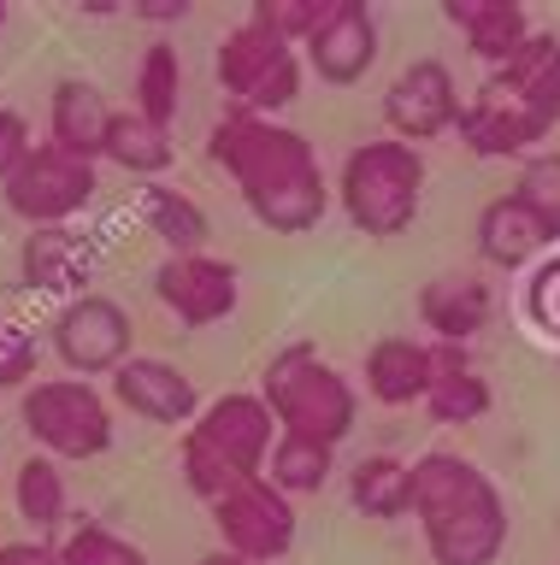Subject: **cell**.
<instances>
[{
    "label": "cell",
    "instance_id": "obj_31",
    "mask_svg": "<svg viewBox=\"0 0 560 565\" xmlns=\"http://www.w3.org/2000/svg\"><path fill=\"white\" fill-rule=\"evenodd\" d=\"M65 565H148V554L125 536H113L107 524H77L72 542L60 547Z\"/></svg>",
    "mask_w": 560,
    "mask_h": 565
},
{
    "label": "cell",
    "instance_id": "obj_12",
    "mask_svg": "<svg viewBox=\"0 0 560 565\" xmlns=\"http://www.w3.org/2000/svg\"><path fill=\"white\" fill-rule=\"evenodd\" d=\"M154 295L160 307L189 330H207V324H224L242 300V282H236V265L231 259H213V254H166V265L154 271Z\"/></svg>",
    "mask_w": 560,
    "mask_h": 565
},
{
    "label": "cell",
    "instance_id": "obj_39",
    "mask_svg": "<svg viewBox=\"0 0 560 565\" xmlns=\"http://www.w3.org/2000/svg\"><path fill=\"white\" fill-rule=\"evenodd\" d=\"M201 565H254V559H236V554H207Z\"/></svg>",
    "mask_w": 560,
    "mask_h": 565
},
{
    "label": "cell",
    "instance_id": "obj_15",
    "mask_svg": "<svg viewBox=\"0 0 560 565\" xmlns=\"http://www.w3.org/2000/svg\"><path fill=\"white\" fill-rule=\"evenodd\" d=\"M461 141H466V153H478V159H514V153H531L542 136H549V124H542L537 113H525L519 100H507L501 88H478L466 106H461Z\"/></svg>",
    "mask_w": 560,
    "mask_h": 565
},
{
    "label": "cell",
    "instance_id": "obj_35",
    "mask_svg": "<svg viewBox=\"0 0 560 565\" xmlns=\"http://www.w3.org/2000/svg\"><path fill=\"white\" fill-rule=\"evenodd\" d=\"M30 371H36V335L0 318V388H24Z\"/></svg>",
    "mask_w": 560,
    "mask_h": 565
},
{
    "label": "cell",
    "instance_id": "obj_36",
    "mask_svg": "<svg viewBox=\"0 0 560 565\" xmlns=\"http://www.w3.org/2000/svg\"><path fill=\"white\" fill-rule=\"evenodd\" d=\"M30 153H36V141H30V124H24V113L0 106V183H12V171H19Z\"/></svg>",
    "mask_w": 560,
    "mask_h": 565
},
{
    "label": "cell",
    "instance_id": "obj_29",
    "mask_svg": "<svg viewBox=\"0 0 560 565\" xmlns=\"http://www.w3.org/2000/svg\"><path fill=\"white\" fill-rule=\"evenodd\" d=\"M12 501H19L24 524L54 530L65 519V507H72V494H65V471L47 454H30L19 466V477H12Z\"/></svg>",
    "mask_w": 560,
    "mask_h": 565
},
{
    "label": "cell",
    "instance_id": "obj_33",
    "mask_svg": "<svg viewBox=\"0 0 560 565\" xmlns=\"http://www.w3.org/2000/svg\"><path fill=\"white\" fill-rule=\"evenodd\" d=\"M319 18H325V0H260V7L249 12V24L260 30H272L277 42H313V30H319Z\"/></svg>",
    "mask_w": 560,
    "mask_h": 565
},
{
    "label": "cell",
    "instance_id": "obj_13",
    "mask_svg": "<svg viewBox=\"0 0 560 565\" xmlns=\"http://www.w3.org/2000/svg\"><path fill=\"white\" fill-rule=\"evenodd\" d=\"M378 47L383 42H378L372 7H360V0H325V18L307 42V65L319 71V83L348 88L378 65Z\"/></svg>",
    "mask_w": 560,
    "mask_h": 565
},
{
    "label": "cell",
    "instance_id": "obj_23",
    "mask_svg": "<svg viewBox=\"0 0 560 565\" xmlns=\"http://www.w3.org/2000/svg\"><path fill=\"white\" fill-rule=\"evenodd\" d=\"M242 201H249V212L272 230V236H307V230H319L325 206H330V183H325V171L313 166V171L277 177V183L242 194Z\"/></svg>",
    "mask_w": 560,
    "mask_h": 565
},
{
    "label": "cell",
    "instance_id": "obj_1",
    "mask_svg": "<svg viewBox=\"0 0 560 565\" xmlns=\"http://www.w3.org/2000/svg\"><path fill=\"white\" fill-rule=\"evenodd\" d=\"M413 519L436 565H496L507 547V501L461 454L413 459Z\"/></svg>",
    "mask_w": 560,
    "mask_h": 565
},
{
    "label": "cell",
    "instance_id": "obj_10",
    "mask_svg": "<svg viewBox=\"0 0 560 565\" xmlns=\"http://www.w3.org/2000/svg\"><path fill=\"white\" fill-rule=\"evenodd\" d=\"M130 342H136V324L113 295H72L54 318V353L77 377H95V371L113 377L130 360Z\"/></svg>",
    "mask_w": 560,
    "mask_h": 565
},
{
    "label": "cell",
    "instance_id": "obj_3",
    "mask_svg": "<svg viewBox=\"0 0 560 565\" xmlns=\"http://www.w3.org/2000/svg\"><path fill=\"white\" fill-rule=\"evenodd\" d=\"M260 401L272 406L277 430L330 441V448H337L360 418L355 383H348L313 342H289V348L272 353L266 371H260Z\"/></svg>",
    "mask_w": 560,
    "mask_h": 565
},
{
    "label": "cell",
    "instance_id": "obj_17",
    "mask_svg": "<svg viewBox=\"0 0 560 565\" xmlns=\"http://www.w3.org/2000/svg\"><path fill=\"white\" fill-rule=\"evenodd\" d=\"M89 271H95V242L72 224L30 230L24 247H19V277H24V289H36V295H60V289L83 295Z\"/></svg>",
    "mask_w": 560,
    "mask_h": 565
},
{
    "label": "cell",
    "instance_id": "obj_20",
    "mask_svg": "<svg viewBox=\"0 0 560 565\" xmlns=\"http://www.w3.org/2000/svg\"><path fill=\"white\" fill-rule=\"evenodd\" d=\"M549 247H554V236L542 230V218L519 201V194H496V201L478 212V254L489 265H501V271H525V265H537Z\"/></svg>",
    "mask_w": 560,
    "mask_h": 565
},
{
    "label": "cell",
    "instance_id": "obj_6",
    "mask_svg": "<svg viewBox=\"0 0 560 565\" xmlns=\"http://www.w3.org/2000/svg\"><path fill=\"white\" fill-rule=\"evenodd\" d=\"M207 159L231 177L242 194L277 183V177H295V171H313L319 166V153H313V141L302 130H284V124L260 118V113H231L213 124V136H207Z\"/></svg>",
    "mask_w": 560,
    "mask_h": 565
},
{
    "label": "cell",
    "instance_id": "obj_9",
    "mask_svg": "<svg viewBox=\"0 0 560 565\" xmlns=\"http://www.w3.org/2000/svg\"><path fill=\"white\" fill-rule=\"evenodd\" d=\"M213 524L224 536V554L254 559V565L284 559L295 547V501L272 477H254V483H242L224 501H213Z\"/></svg>",
    "mask_w": 560,
    "mask_h": 565
},
{
    "label": "cell",
    "instance_id": "obj_11",
    "mask_svg": "<svg viewBox=\"0 0 560 565\" xmlns=\"http://www.w3.org/2000/svg\"><path fill=\"white\" fill-rule=\"evenodd\" d=\"M461 88H454V71L443 60H413L401 77L383 88V124H390L395 141H436L461 124Z\"/></svg>",
    "mask_w": 560,
    "mask_h": 565
},
{
    "label": "cell",
    "instance_id": "obj_4",
    "mask_svg": "<svg viewBox=\"0 0 560 565\" xmlns=\"http://www.w3.org/2000/svg\"><path fill=\"white\" fill-rule=\"evenodd\" d=\"M337 201H342L348 224H355L360 236L390 242L401 230H413L419 206H425V159H419V148H408V141H395V136L360 141V148L342 159Z\"/></svg>",
    "mask_w": 560,
    "mask_h": 565
},
{
    "label": "cell",
    "instance_id": "obj_5",
    "mask_svg": "<svg viewBox=\"0 0 560 565\" xmlns=\"http://www.w3.org/2000/svg\"><path fill=\"white\" fill-rule=\"evenodd\" d=\"M30 441L47 459H95L113 448V406L89 377H42L19 406Z\"/></svg>",
    "mask_w": 560,
    "mask_h": 565
},
{
    "label": "cell",
    "instance_id": "obj_38",
    "mask_svg": "<svg viewBox=\"0 0 560 565\" xmlns=\"http://www.w3.org/2000/svg\"><path fill=\"white\" fill-rule=\"evenodd\" d=\"M130 18H142V24H183L189 7H183V0H136Z\"/></svg>",
    "mask_w": 560,
    "mask_h": 565
},
{
    "label": "cell",
    "instance_id": "obj_2",
    "mask_svg": "<svg viewBox=\"0 0 560 565\" xmlns=\"http://www.w3.org/2000/svg\"><path fill=\"white\" fill-rule=\"evenodd\" d=\"M277 436H284V430H277L272 406L260 395H242V388H236V395L207 401L201 418L183 430V454H178L183 483L196 489L207 507L224 501L231 489L266 477V459L277 448Z\"/></svg>",
    "mask_w": 560,
    "mask_h": 565
},
{
    "label": "cell",
    "instance_id": "obj_22",
    "mask_svg": "<svg viewBox=\"0 0 560 565\" xmlns=\"http://www.w3.org/2000/svg\"><path fill=\"white\" fill-rule=\"evenodd\" d=\"M436 383L431 365V342H413V335H383L366 353V395L378 406H413L425 401Z\"/></svg>",
    "mask_w": 560,
    "mask_h": 565
},
{
    "label": "cell",
    "instance_id": "obj_24",
    "mask_svg": "<svg viewBox=\"0 0 560 565\" xmlns=\"http://www.w3.org/2000/svg\"><path fill=\"white\" fill-rule=\"evenodd\" d=\"M142 224L166 242V254H207V230H213L196 194H183L171 183L142 189Z\"/></svg>",
    "mask_w": 560,
    "mask_h": 565
},
{
    "label": "cell",
    "instance_id": "obj_18",
    "mask_svg": "<svg viewBox=\"0 0 560 565\" xmlns=\"http://www.w3.org/2000/svg\"><path fill=\"white\" fill-rule=\"evenodd\" d=\"M496 312V295H489L484 277H466V271H443L419 289V324H431L436 342H461L472 348V335L489 324Z\"/></svg>",
    "mask_w": 560,
    "mask_h": 565
},
{
    "label": "cell",
    "instance_id": "obj_27",
    "mask_svg": "<svg viewBox=\"0 0 560 565\" xmlns=\"http://www.w3.org/2000/svg\"><path fill=\"white\" fill-rule=\"evenodd\" d=\"M101 159L118 166V171H130V177H160V171H171V130L148 124L142 113H118Z\"/></svg>",
    "mask_w": 560,
    "mask_h": 565
},
{
    "label": "cell",
    "instance_id": "obj_7",
    "mask_svg": "<svg viewBox=\"0 0 560 565\" xmlns=\"http://www.w3.org/2000/svg\"><path fill=\"white\" fill-rule=\"evenodd\" d=\"M213 71H219L224 95H236L242 113H260V118H272L277 106H289L302 95V60H295V47L277 42L260 24H236L224 35Z\"/></svg>",
    "mask_w": 560,
    "mask_h": 565
},
{
    "label": "cell",
    "instance_id": "obj_34",
    "mask_svg": "<svg viewBox=\"0 0 560 565\" xmlns=\"http://www.w3.org/2000/svg\"><path fill=\"white\" fill-rule=\"evenodd\" d=\"M525 318L549 335V342H560V254L542 259L531 282H525Z\"/></svg>",
    "mask_w": 560,
    "mask_h": 565
},
{
    "label": "cell",
    "instance_id": "obj_37",
    "mask_svg": "<svg viewBox=\"0 0 560 565\" xmlns=\"http://www.w3.org/2000/svg\"><path fill=\"white\" fill-rule=\"evenodd\" d=\"M0 565H65L47 542H0Z\"/></svg>",
    "mask_w": 560,
    "mask_h": 565
},
{
    "label": "cell",
    "instance_id": "obj_8",
    "mask_svg": "<svg viewBox=\"0 0 560 565\" xmlns=\"http://www.w3.org/2000/svg\"><path fill=\"white\" fill-rule=\"evenodd\" d=\"M0 194H7L12 218H24L30 230H54V224H72L95 201V166L47 141L12 171V183H0Z\"/></svg>",
    "mask_w": 560,
    "mask_h": 565
},
{
    "label": "cell",
    "instance_id": "obj_40",
    "mask_svg": "<svg viewBox=\"0 0 560 565\" xmlns=\"http://www.w3.org/2000/svg\"><path fill=\"white\" fill-rule=\"evenodd\" d=\"M0 30H7V0H0Z\"/></svg>",
    "mask_w": 560,
    "mask_h": 565
},
{
    "label": "cell",
    "instance_id": "obj_14",
    "mask_svg": "<svg viewBox=\"0 0 560 565\" xmlns=\"http://www.w3.org/2000/svg\"><path fill=\"white\" fill-rule=\"evenodd\" d=\"M113 401L125 406L130 418H148V424H183L189 430V424L201 418L196 383H189L171 360H154V353H130V360L113 371Z\"/></svg>",
    "mask_w": 560,
    "mask_h": 565
},
{
    "label": "cell",
    "instance_id": "obj_21",
    "mask_svg": "<svg viewBox=\"0 0 560 565\" xmlns=\"http://www.w3.org/2000/svg\"><path fill=\"white\" fill-rule=\"evenodd\" d=\"M443 18L461 30L466 53H478L489 71L514 60L525 47V35H531V12H525L519 0H448Z\"/></svg>",
    "mask_w": 560,
    "mask_h": 565
},
{
    "label": "cell",
    "instance_id": "obj_25",
    "mask_svg": "<svg viewBox=\"0 0 560 565\" xmlns=\"http://www.w3.org/2000/svg\"><path fill=\"white\" fill-rule=\"evenodd\" d=\"M348 501H355V512H366V519H401V512H413V466L395 454L360 459V466L348 471Z\"/></svg>",
    "mask_w": 560,
    "mask_h": 565
},
{
    "label": "cell",
    "instance_id": "obj_16",
    "mask_svg": "<svg viewBox=\"0 0 560 565\" xmlns=\"http://www.w3.org/2000/svg\"><path fill=\"white\" fill-rule=\"evenodd\" d=\"M484 83L501 88L507 100H519L525 113H537L554 130V124H560V35L531 30V35H525V47L507 65L489 71Z\"/></svg>",
    "mask_w": 560,
    "mask_h": 565
},
{
    "label": "cell",
    "instance_id": "obj_28",
    "mask_svg": "<svg viewBox=\"0 0 560 565\" xmlns=\"http://www.w3.org/2000/svg\"><path fill=\"white\" fill-rule=\"evenodd\" d=\"M330 466H337V448H330V441L284 430V436H277V448H272V459H266V477L295 501V494H319L330 483Z\"/></svg>",
    "mask_w": 560,
    "mask_h": 565
},
{
    "label": "cell",
    "instance_id": "obj_30",
    "mask_svg": "<svg viewBox=\"0 0 560 565\" xmlns=\"http://www.w3.org/2000/svg\"><path fill=\"white\" fill-rule=\"evenodd\" d=\"M489 383L478 377V371H443V377L431 383V395H425V413L436 418V424H478L484 413H489Z\"/></svg>",
    "mask_w": 560,
    "mask_h": 565
},
{
    "label": "cell",
    "instance_id": "obj_26",
    "mask_svg": "<svg viewBox=\"0 0 560 565\" xmlns=\"http://www.w3.org/2000/svg\"><path fill=\"white\" fill-rule=\"evenodd\" d=\"M183 106V60L171 42H148L142 65H136V88H130V113H142L148 124L171 130Z\"/></svg>",
    "mask_w": 560,
    "mask_h": 565
},
{
    "label": "cell",
    "instance_id": "obj_32",
    "mask_svg": "<svg viewBox=\"0 0 560 565\" xmlns=\"http://www.w3.org/2000/svg\"><path fill=\"white\" fill-rule=\"evenodd\" d=\"M514 194L525 206L542 218V230L560 242V153H537L531 166L519 171V183H514Z\"/></svg>",
    "mask_w": 560,
    "mask_h": 565
},
{
    "label": "cell",
    "instance_id": "obj_19",
    "mask_svg": "<svg viewBox=\"0 0 560 565\" xmlns=\"http://www.w3.org/2000/svg\"><path fill=\"white\" fill-rule=\"evenodd\" d=\"M113 106L107 95H101L95 83H83V77H65L54 83V100H47V136H54V148L65 153H77V159H95L107 153V130H113Z\"/></svg>",
    "mask_w": 560,
    "mask_h": 565
}]
</instances>
